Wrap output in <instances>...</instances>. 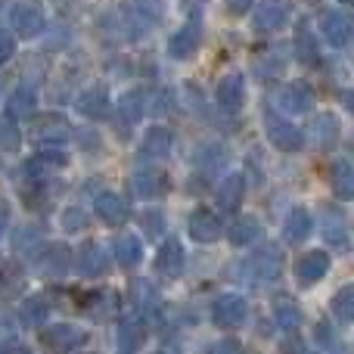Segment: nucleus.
<instances>
[{
    "label": "nucleus",
    "mask_w": 354,
    "mask_h": 354,
    "mask_svg": "<svg viewBox=\"0 0 354 354\" xmlns=\"http://www.w3.org/2000/svg\"><path fill=\"white\" fill-rule=\"evenodd\" d=\"M274 103L280 106L283 112H289V115H305V112L314 109L317 93H314V87L308 84V81H289V84H283L280 91H277Z\"/></svg>",
    "instance_id": "nucleus-1"
},
{
    "label": "nucleus",
    "mask_w": 354,
    "mask_h": 354,
    "mask_svg": "<svg viewBox=\"0 0 354 354\" xmlns=\"http://www.w3.org/2000/svg\"><path fill=\"white\" fill-rule=\"evenodd\" d=\"M68 137H72V124H68L66 115L47 112V115L31 118V140L44 143V147H56V143H66Z\"/></svg>",
    "instance_id": "nucleus-2"
},
{
    "label": "nucleus",
    "mask_w": 354,
    "mask_h": 354,
    "mask_svg": "<svg viewBox=\"0 0 354 354\" xmlns=\"http://www.w3.org/2000/svg\"><path fill=\"white\" fill-rule=\"evenodd\" d=\"M289 16H292V0H261V3L255 6L252 28L270 35V31H280L283 25L289 22Z\"/></svg>",
    "instance_id": "nucleus-3"
},
{
    "label": "nucleus",
    "mask_w": 354,
    "mask_h": 354,
    "mask_svg": "<svg viewBox=\"0 0 354 354\" xmlns=\"http://www.w3.org/2000/svg\"><path fill=\"white\" fill-rule=\"evenodd\" d=\"M199 47H202V25H199V19L193 16L183 28H177L171 35V41H168V56L183 62L199 53Z\"/></svg>",
    "instance_id": "nucleus-4"
},
{
    "label": "nucleus",
    "mask_w": 354,
    "mask_h": 354,
    "mask_svg": "<svg viewBox=\"0 0 354 354\" xmlns=\"http://www.w3.org/2000/svg\"><path fill=\"white\" fill-rule=\"evenodd\" d=\"M212 317L221 330H236V326H243L245 317H249V305H245V299H239V295H221L212 308Z\"/></svg>",
    "instance_id": "nucleus-5"
},
{
    "label": "nucleus",
    "mask_w": 354,
    "mask_h": 354,
    "mask_svg": "<svg viewBox=\"0 0 354 354\" xmlns=\"http://www.w3.org/2000/svg\"><path fill=\"white\" fill-rule=\"evenodd\" d=\"M41 342L47 345L50 351L62 354V351H72V348H78V345H84L87 333L81 330V326H72V324H56V326H50V330L41 333Z\"/></svg>",
    "instance_id": "nucleus-6"
},
{
    "label": "nucleus",
    "mask_w": 354,
    "mask_h": 354,
    "mask_svg": "<svg viewBox=\"0 0 354 354\" xmlns=\"http://www.w3.org/2000/svg\"><path fill=\"white\" fill-rule=\"evenodd\" d=\"M10 19H12V31H16L19 37H37L44 31V25H47L44 10L37 3H31V0L16 3V10H12Z\"/></svg>",
    "instance_id": "nucleus-7"
},
{
    "label": "nucleus",
    "mask_w": 354,
    "mask_h": 354,
    "mask_svg": "<svg viewBox=\"0 0 354 354\" xmlns=\"http://www.w3.org/2000/svg\"><path fill=\"white\" fill-rule=\"evenodd\" d=\"M326 270H330V255H326L324 249L305 252V255L295 261V280H299L301 286H314V283H320L326 277Z\"/></svg>",
    "instance_id": "nucleus-8"
},
{
    "label": "nucleus",
    "mask_w": 354,
    "mask_h": 354,
    "mask_svg": "<svg viewBox=\"0 0 354 354\" xmlns=\"http://www.w3.org/2000/svg\"><path fill=\"white\" fill-rule=\"evenodd\" d=\"M283 268V252L280 245L264 243L261 249H255V255L249 258V270L258 277V280H277Z\"/></svg>",
    "instance_id": "nucleus-9"
},
{
    "label": "nucleus",
    "mask_w": 354,
    "mask_h": 354,
    "mask_svg": "<svg viewBox=\"0 0 354 354\" xmlns=\"http://www.w3.org/2000/svg\"><path fill=\"white\" fill-rule=\"evenodd\" d=\"M320 35L330 47H345L351 37V19L345 10H330L320 16Z\"/></svg>",
    "instance_id": "nucleus-10"
},
{
    "label": "nucleus",
    "mask_w": 354,
    "mask_h": 354,
    "mask_svg": "<svg viewBox=\"0 0 354 354\" xmlns=\"http://www.w3.org/2000/svg\"><path fill=\"white\" fill-rule=\"evenodd\" d=\"M268 140L274 143L280 153H299L305 134L295 128L292 122H283V118H268Z\"/></svg>",
    "instance_id": "nucleus-11"
},
{
    "label": "nucleus",
    "mask_w": 354,
    "mask_h": 354,
    "mask_svg": "<svg viewBox=\"0 0 354 354\" xmlns=\"http://www.w3.org/2000/svg\"><path fill=\"white\" fill-rule=\"evenodd\" d=\"M221 233H224V227H221V218L214 212H208V208H196V212L189 214V236H193L196 243H202V245L218 243Z\"/></svg>",
    "instance_id": "nucleus-12"
},
{
    "label": "nucleus",
    "mask_w": 354,
    "mask_h": 354,
    "mask_svg": "<svg viewBox=\"0 0 354 354\" xmlns=\"http://www.w3.org/2000/svg\"><path fill=\"white\" fill-rule=\"evenodd\" d=\"M214 97H218L221 109L239 112V109H243V103H245V81H243V75H239V72L224 75V78L218 81V91H214Z\"/></svg>",
    "instance_id": "nucleus-13"
},
{
    "label": "nucleus",
    "mask_w": 354,
    "mask_h": 354,
    "mask_svg": "<svg viewBox=\"0 0 354 354\" xmlns=\"http://www.w3.org/2000/svg\"><path fill=\"white\" fill-rule=\"evenodd\" d=\"M131 189L143 199H156V196L168 193V174L162 168H140L134 177H131Z\"/></svg>",
    "instance_id": "nucleus-14"
},
{
    "label": "nucleus",
    "mask_w": 354,
    "mask_h": 354,
    "mask_svg": "<svg viewBox=\"0 0 354 354\" xmlns=\"http://www.w3.org/2000/svg\"><path fill=\"white\" fill-rule=\"evenodd\" d=\"M183 261H187V255H183L180 239H165L159 255H156V270L162 277H168V280H174V277L183 274Z\"/></svg>",
    "instance_id": "nucleus-15"
},
{
    "label": "nucleus",
    "mask_w": 354,
    "mask_h": 354,
    "mask_svg": "<svg viewBox=\"0 0 354 354\" xmlns=\"http://www.w3.org/2000/svg\"><path fill=\"white\" fill-rule=\"evenodd\" d=\"M93 208H97V218L109 227H122L124 221H128V205H124V199L118 193H109V189L97 196Z\"/></svg>",
    "instance_id": "nucleus-16"
},
{
    "label": "nucleus",
    "mask_w": 354,
    "mask_h": 354,
    "mask_svg": "<svg viewBox=\"0 0 354 354\" xmlns=\"http://www.w3.org/2000/svg\"><path fill=\"white\" fill-rule=\"evenodd\" d=\"M78 112L87 118H97V122L109 115V91H106V84H91L87 91H81Z\"/></svg>",
    "instance_id": "nucleus-17"
},
{
    "label": "nucleus",
    "mask_w": 354,
    "mask_h": 354,
    "mask_svg": "<svg viewBox=\"0 0 354 354\" xmlns=\"http://www.w3.org/2000/svg\"><path fill=\"white\" fill-rule=\"evenodd\" d=\"M162 19V3L159 0H128V28L147 31Z\"/></svg>",
    "instance_id": "nucleus-18"
},
{
    "label": "nucleus",
    "mask_w": 354,
    "mask_h": 354,
    "mask_svg": "<svg viewBox=\"0 0 354 354\" xmlns=\"http://www.w3.org/2000/svg\"><path fill=\"white\" fill-rule=\"evenodd\" d=\"M106 252L100 243H84L78 249V255H75V270H78L81 277H100L106 270Z\"/></svg>",
    "instance_id": "nucleus-19"
},
{
    "label": "nucleus",
    "mask_w": 354,
    "mask_h": 354,
    "mask_svg": "<svg viewBox=\"0 0 354 354\" xmlns=\"http://www.w3.org/2000/svg\"><path fill=\"white\" fill-rule=\"evenodd\" d=\"M68 268H72V255H68L66 245H47L44 255L37 258V270L44 277H62Z\"/></svg>",
    "instance_id": "nucleus-20"
},
{
    "label": "nucleus",
    "mask_w": 354,
    "mask_h": 354,
    "mask_svg": "<svg viewBox=\"0 0 354 354\" xmlns=\"http://www.w3.org/2000/svg\"><path fill=\"white\" fill-rule=\"evenodd\" d=\"M339 134H342V128H339V118L333 115V112H320L317 118H314L311 124V140L317 143V147H336L339 143Z\"/></svg>",
    "instance_id": "nucleus-21"
},
{
    "label": "nucleus",
    "mask_w": 354,
    "mask_h": 354,
    "mask_svg": "<svg viewBox=\"0 0 354 354\" xmlns=\"http://www.w3.org/2000/svg\"><path fill=\"white\" fill-rule=\"evenodd\" d=\"M311 212L308 208H292L286 218V224H283V236H286V243H305L308 236H311Z\"/></svg>",
    "instance_id": "nucleus-22"
},
{
    "label": "nucleus",
    "mask_w": 354,
    "mask_h": 354,
    "mask_svg": "<svg viewBox=\"0 0 354 354\" xmlns=\"http://www.w3.org/2000/svg\"><path fill=\"white\" fill-rule=\"evenodd\" d=\"M243 196H245V180L243 174H230L221 180L218 187V205L224 208V212H236L239 205H243Z\"/></svg>",
    "instance_id": "nucleus-23"
},
{
    "label": "nucleus",
    "mask_w": 354,
    "mask_h": 354,
    "mask_svg": "<svg viewBox=\"0 0 354 354\" xmlns=\"http://www.w3.org/2000/svg\"><path fill=\"white\" fill-rule=\"evenodd\" d=\"M171 143H174V134L168 128H149L147 131V137H143V147H140V153L143 156H149V159H165L168 153H171Z\"/></svg>",
    "instance_id": "nucleus-24"
},
{
    "label": "nucleus",
    "mask_w": 354,
    "mask_h": 354,
    "mask_svg": "<svg viewBox=\"0 0 354 354\" xmlns=\"http://www.w3.org/2000/svg\"><path fill=\"white\" fill-rule=\"evenodd\" d=\"M258 236H261V224H258L252 214H239V218H233V224L227 227V239H230L233 245H249V243H255Z\"/></svg>",
    "instance_id": "nucleus-25"
},
{
    "label": "nucleus",
    "mask_w": 354,
    "mask_h": 354,
    "mask_svg": "<svg viewBox=\"0 0 354 354\" xmlns=\"http://www.w3.org/2000/svg\"><path fill=\"white\" fill-rule=\"evenodd\" d=\"M330 183L339 199H351L354 196V168L348 159H336L330 165Z\"/></svg>",
    "instance_id": "nucleus-26"
},
{
    "label": "nucleus",
    "mask_w": 354,
    "mask_h": 354,
    "mask_svg": "<svg viewBox=\"0 0 354 354\" xmlns=\"http://www.w3.org/2000/svg\"><path fill=\"white\" fill-rule=\"evenodd\" d=\"M295 56H299L301 66H317V59H320L317 37H314V31L305 22L295 28Z\"/></svg>",
    "instance_id": "nucleus-27"
},
{
    "label": "nucleus",
    "mask_w": 354,
    "mask_h": 354,
    "mask_svg": "<svg viewBox=\"0 0 354 354\" xmlns=\"http://www.w3.org/2000/svg\"><path fill=\"white\" fill-rule=\"evenodd\" d=\"M283 68H286V53H283V47H268L255 56V72L264 75V78H277Z\"/></svg>",
    "instance_id": "nucleus-28"
},
{
    "label": "nucleus",
    "mask_w": 354,
    "mask_h": 354,
    "mask_svg": "<svg viewBox=\"0 0 354 354\" xmlns=\"http://www.w3.org/2000/svg\"><path fill=\"white\" fill-rule=\"evenodd\" d=\"M81 308H84V311L91 314L93 320H106L109 314H115L118 299L112 292H91L84 301H81Z\"/></svg>",
    "instance_id": "nucleus-29"
},
{
    "label": "nucleus",
    "mask_w": 354,
    "mask_h": 354,
    "mask_svg": "<svg viewBox=\"0 0 354 354\" xmlns=\"http://www.w3.org/2000/svg\"><path fill=\"white\" fill-rule=\"evenodd\" d=\"M274 314H277V324H280V330L295 333L301 326V308L295 305L292 299H286V295H280V299L274 301Z\"/></svg>",
    "instance_id": "nucleus-30"
},
{
    "label": "nucleus",
    "mask_w": 354,
    "mask_h": 354,
    "mask_svg": "<svg viewBox=\"0 0 354 354\" xmlns=\"http://www.w3.org/2000/svg\"><path fill=\"white\" fill-rule=\"evenodd\" d=\"M115 258L122 268H134L143 261V243L137 236H122L115 243Z\"/></svg>",
    "instance_id": "nucleus-31"
},
{
    "label": "nucleus",
    "mask_w": 354,
    "mask_h": 354,
    "mask_svg": "<svg viewBox=\"0 0 354 354\" xmlns=\"http://www.w3.org/2000/svg\"><path fill=\"white\" fill-rule=\"evenodd\" d=\"M118 342H122L128 351L131 348H140V345L147 342V326H143L137 317L122 320V324H118Z\"/></svg>",
    "instance_id": "nucleus-32"
},
{
    "label": "nucleus",
    "mask_w": 354,
    "mask_h": 354,
    "mask_svg": "<svg viewBox=\"0 0 354 354\" xmlns=\"http://www.w3.org/2000/svg\"><path fill=\"white\" fill-rule=\"evenodd\" d=\"M140 115H143V93L140 91L124 93V97L118 100V118H122L124 124H137Z\"/></svg>",
    "instance_id": "nucleus-33"
},
{
    "label": "nucleus",
    "mask_w": 354,
    "mask_h": 354,
    "mask_svg": "<svg viewBox=\"0 0 354 354\" xmlns=\"http://www.w3.org/2000/svg\"><path fill=\"white\" fill-rule=\"evenodd\" d=\"M35 91L31 87H16L12 91V97H10V103H6V115H12V118H19V115H31L35 112Z\"/></svg>",
    "instance_id": "nucleus-34"
},
{
    "label": "nucleus",
    "mask_w": 354,
    "mask_h": 354,
    "mask_svg": "<svg viewBox=\"0 0 354 354\" xmlns=\"http://www.w3.org/2000/svg\"><path fill=\"white\" fill-rule=\"evenodd\" d=\"M19 147H22V131H19L16 118L0 115V149L3 153H16Z\"/></svg>",
    "instance_id": "nucleus-35"
},
{
    "label": "nucleus",
    "mask_w": 354,
    "mask_h": 354,
    "mask_svg": "<svg viewBox=\"0 0 354 354\" xmlns=\"http://www.w3.org/2000/svg\"><path fill=\"white\" fill-rule=\"evenodd\" d=\"M333 314L339 324H351L354 320V286H342L333 299Z\"/></svg>",
    "instance_id": "nucleus-36"
},
{
    "label": "nucleus",
    "mask_w": 354,
    "mask_h": 354,
    "mask_svg": "<svg viewBox=\"0 0 354 354\" xmlns=\"http://www.w3.org/2000/svg\"><path fill=\"white\" fill-rule=\"evenodd\" d=\"M47 317H50V305H47V299H41V295H31V299L22 305V320L28 326H41Z\"/></svg>",
    "instance_id": "nucleus-37"
},
{
    "label": "nucleus",
    "mask_w": 354,
    "mask_h": 354,
    "mask_svg": "<svg viewBox=\"0 0 354 354\" xmlns=\"http://www.w3.org/2000/svg\"><path fill=\"white\" fill-rule=\"evenodd\" d=\"M66 165H68L66 153H59V149H44V153L35 156L25 168H28V174H37V171H44V168H66Z\"/></svg>",
    "instance_id": "nucleus-38"
},
{
    "label": "nucleus",
    "mask_w": 354,
    "mask_h": 354,
    "mask_svg": "<svg viewBox=\"0 0 354 354\" xmlns=\"http://www.w3.org/2000/svg\"><path fill=\"white\" fill-rule=\"evenodd\" d=\"M324 236H326V243H333V245H339L342 249L345 243H348V236H345V224H342V214L339 212H333L330 218H326V227H324Z\"/></svg>",
    "instance_id": "nucleus-39"
},
{
    "label": "nucleus",
    "mask_w": 354,
    "mask_h": 354,
    "mask_svg": "<svg viewBox=\"0 0 354 354\" xmlns=\"http://www.w3.org/2000/svg\"><path fill=\"white\" fill-rule=\"evenodd\" d=\"M28 245H31V252H37L41 249V227H22L19 230V236H16V252H28Z\"/></svg>",
    "instance_id": "nucleus-40"
},
{
    "label": "nucleus",
    "mask_w": 354,
    "mask_h": 354,
    "mask_svg": "<svg viewBox=\"0 0 354 354\" xmlns=\"http://www.w3.org/2000/svg\"><path fill=\"white\" fill-rule=\"evenodd\" d=\"M140 224H143V233H147V236H162V233H165V214L162 212H147L140 218Z\"/></svg>",
    "instance_id": "nucleus-41"
},
{
    "label": "nucleus",
    "mask_w": 354,
    "mask_h": 354,
    "mask_svg": "<svg viewBox=\"0 0 354 354\" xmlns=\"http://www.w3.org/2000/svg\"><path fill=\"white\" fill-rule=\"evenodd\" d=\"M131 299H134L137 308H153V292H149L147 280H134L131 283Z\"/></svg>",
    "instance_id": "nucleus-42"
},
{
    "label": "nucleus",
    "mask_w": 354,
    "mask_h": 354,
    "mask_svg": "<svg viewBox=\"0 0 354 354\" xmlns=\"http://www.w3.org/2000/svg\"><path fill=\"white\" fill-rule=\"evenodd\" d=\"M84 224H87V218L81 208H66V212H62V230L66 233H78Z\"/></svg>",
    "instance_id": "nucleus-43"
},
{
    "label": "nucleus",
    "mask_w": 354,
    "mask_h": 354,
    "mask_svg": "<svg viewBox=\"0 0 354 354\" xmlns=\"http://www.w3.org/2000/svg\"><path fill=\"white\" fill-rule=\"evenodd\" d=\"M12 56H16V35L0 31V66H3V62H10Z\"/></svg>",
    "instance_id": "nucleus-44"
},
{
    "label": "nucleus",
    "mask_w": 354,
    "mask_h": 354,
    "mask_svg": "<svg viewBox=\"0 0 354 354\" xmlns=\"http://www.w3.org/2000/svg\"><path fill=\"white\" fill-rule=\"evenodd\" d=\"M280 354H308V348H305V342H301V339L289 336V339H283V342H280Z\"/></svg>",
    "instance_id": "nucleus-45"
},
{
    "label": "nucleus",
    "mask_w": 354,
    "mask_h": 354,
    "mask_svg": "<svg viewBox=\"0 0 354 354\" xmlns=\"http://www.w3.org/2000/svg\"><path fill=\"white\" fill-rule=\"evenodd\" d=\"M314 333H317L320 342L330 345V348H333V342H336V333H333V326H330V324H317V330H314Z\"/></svg>",
    "instance_id": "nucleus-46"
},
{
    "label": "nucleus",
    "mask_w": 354,
    "mask_h": 354,
    "mask_svg": "<svg viewBox=\"0 0 354 354\" xmlns=\"http://www.w3.org/2000/svg\"><path fill=\"white\" fill-rule=\"evenodd\" d=\"M252 3H255V0H227V10H230L233 16H243V12L252 10Z\"/></svg>",
    "instance_id": "nucleus-47"
},
{
    "label": "nucleus",
    "mask_w": 354,
    "mask_h": 354,
    "mask_svg": "<svg viewBox=\"0 0 354 354\" xmlns=\"http://www.w3.org/2000/svg\"><path fill=\"white\" fill-rule=\"evenodd\" d=\"M214 354H243V345L233 342V339H227V342H221L218 348H214Z\"/></svg>",
    "instance_id": "nucleus-48"
},
{
    "label": "nucleus",
    "mask_w": 354,
    "mask_h": 354,
    "mask_svg": "<svg viewBox=\"0 0 354 354\" xmlns=\"http://www.w3.org/2000/svg\"><path fill=\"white\" fill-rule=\"evenodd\" d=\"M6 224H10V202L0 196V236L6 233Z\"/></svg>",
    "instance_id": "nucleus-49"
},
{
    "label": "nucleus",
    "mask_w": 354,
    "mask_h": 354,
    "mask_svg": "<svg viewBox=\"0 0 354 354\" xmlns=\"http://www.w3.org/2000/svg\"><path fill=\"white\" fill-rule=\"evenodd\" d=\"M159 354H183V351H180V345H177V342H162Z\"/></svg>",
    "instance_id": "nucleus-50"
},
{
    "label": "nucleus",
    "mask_w": 354,
    "mask_h": 354,
    "mask_svg": "<svg viewBox=\"0 0 354 354\" xmlns=\"http://www.w3.org/2000/svg\"><path fill=\"white\" fill-rule=\"evenodd\" d=\"M3 354H31V351H25V348H6Z\"/></svg>",
    "instance_id": "nucleus-51"
},
{
    "label": "nucleus",
    "mask_w": 354,
    "mask_h": 354,
    "mask_svg": "<svg viewBox=\"0 0 354 354\" xmlns=\"http://www.w3.org/2000/svg\"><path fill=\"white\" fill-rule=\"evenodd\" d=\"M339 3H351V0H339Z\"/></svg>",
    "instance_id": "nucleus-52"
},
{
    "label": "nucleus",
    "mask_w": 354,
    "mask_h": 354,
    "mask_svg": "<svg viewBox=\"0 0 354 354\" xmlns=\"http://www.w3.org/2000/svg\"><path fill=\"white\" fill-rule=\"evenodd\" d=\"M56 3H66V0H56Z\"/></svg>",
    "instance_id": "nucleus-53"
}]
</instances>
